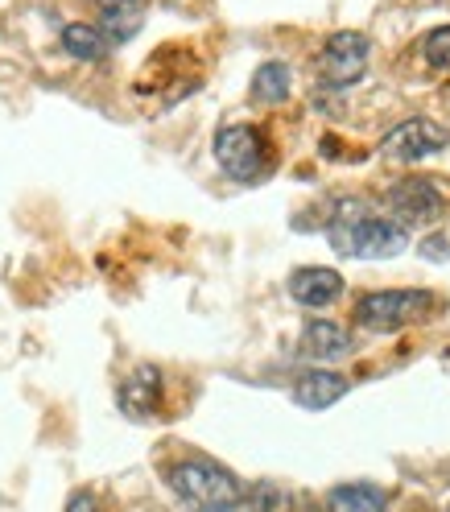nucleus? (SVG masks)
I'll list each match as a JSON object with an SVG mask.
<instances>
[{
	"mask_svg": "<svg viewBox=\"0 0 450 512\" xmlns=\"http://www.w3.org/2000/svg\"><path fill=\"white\" fill-rule=\"evenodd\" d=\"M104 5H137V0H104Z\"/></svg>",
	"mask_w": 450,
	"mask_h": 512,
	"instance_id": "a211bd4d",
	"label": "nucleus"
},
{
	"mask_svg": "<svg viewBox=\"0 0 450 512\" xmlns=\"http://www.w3.org/2000/svg\"><path fill=\"white\" fill-rule=\"evenodd\" d=\"M170 488L195 512H236L244 504L240 479L211 459H182L170 467Z\"/></svg>",
	"mask_w": 450,
	"mask_h": 512,
	"instance_id": "f03ea898",
	"label": "nucleus"
},
{
	"mask_svg": "<svg viewBox=\"0 0 450 512\" xmlns=\"http://www.w3.org/2000/svg\"><path fill=\"white\" fill-rule=\"evenodd\" d=\"M62 46H67L71 58H83V62H95V58H104L108 54V34L104 29H95V25H67L62 29Z\"/></svg>",
	"mask_w": 450,
	"mask_h": 512,
	"instance_id": "ddd939ff",
	"label": "nucleus"
},
{
	"mask_svg": "<svg viewBox=\"0 0 450 512\" xmlns=\"http://www.w3.org/2000/svg\"><path fill=\"white\" fill-rule=\"evenodd\" d=\"M434 310L430 290H380L356 302V323L368 331H397Z\"/></svg>",
	"mask_w": 450,
	"mask_h": 512,
	"instance_id": "20e7f679",
	"label": "nucleus"
},
{
	"mask_svg": "<svg viewBox=\"0 0 450 512\" xmlns=\"http://www.w3.org/2000/svg\"><path fill=\"white\" fill-rule=\"evenodd\" d=\"M347 397V376H339V372H327V368H314V372H306L298 384H294V401L302 405V409H331L335 401H343Z\"/></svg>",
	"mask_w": 450,
	"mask_h": 512,
	"instance_id": "9d476101",
	"label": "nucleus"
},
{
	"mask_svg": "<svg viewBox=\"0 0 450 512\" xmlns=\"http://www.w3.org/2000/svg\"><path fill=\"white\" fill-rule=\"evenodd\" d=\"M302 351L310 360H343L351 351V339L343 327L327 323V318H314V323H306V331H302Z\"/></svg>",
	"mask_w": 450,
	"mask_h": 512,
	"instance_id": "9b49d317",
	"label": "nucleus"
},
{
	"mask_svg": "<svg viewBox=\"0 0 450 512\" xmlns=\"http://www.w3.org/2000/svg\"><path fill=\"white\" fill-rule=\"evenodd\" d=\"M422 54H426V62L434 71H450V25L430 29L426 42H422Z\"/></svg>",
	"mask_w": 450,
	"mask_h": 512,
	"instance_id": "dca6fc26",
	"label": "nucleus"
},
{
	"mask_svg": "<svg viewBox=\"0 0 450 512\" xmlns=\"http://www.w3.org/2000/svg\"><path fill=\"white\" fill-rule=\"evenodd\" d=\"M327 512H384V492L376 484H339L327 496Z\"/></svg>",
	"mask_w": 450,
	"mask_h": 512,
	"instance_id": "f8f14e48",
	"label": "nucleus"
},
{
	"mask_svg": "<svg viewBox=\"0 0 450 512\" xmlns=\"http://www.w3.org/2000/svg\"><path fill=\"white\" fill-rule=\"evenodd\" d=\"M67 512H100V504H95V496H91V492H79V496H71Z\"/></svg>",
	"mask_w": 450,
	"mask_h": 512,
	"instance_id": "f3484780",
	"label": "nucleus"
},
{
	"mask_svg": "<svg viewBox=\"0 0 450 512\" xmlns=\"http://www.w3.org/2000/svg\"><path fill=\"white\" fill-rule=\"evenodd\" d=\"M120 405L133 418H153L157 405H162V372L157 368H137L120 384Z\"/></svg>",
	"mask_w": 450,
	"mask_h": 512,
	"instance_id": "1a4fd4ad",
	"label": "nucleus"
},
{
	"mask_svg": "<svg viewBox=\"0 0 450 512\" xmlns=\"http://www.w3.org/2000/svg\"><path fill=\"white\" fill-rule=\"evenodd\" d=\"M446 141H450V133L438 120L413 116V120H401L393 133L380 137V153L393 157V162H417V157H430V153L446 149Z\"/></svg>",
	"mask_w": 450,
	"mask_h": 512,
	"instance_id": "423d86ee",
	"label": "nucleus"
},
{
	"mask_svg": "<svg viewBox=\"0 0 450 512\" xmlns=\"http://www.w3.org/2000/svg\"><path fill=\"white\" fill-rule=\"evenodd\" d=\"M368 38L356 34V29H339V34L327 38L323 54H318V75H323L331 87H351L364 71H368Z\"/></svg>",
	"mask_w": 450,
	"mask_h": 512,
	"instance_id": "39448f33",
	"label": "nucleus"
},
{
	"mask_svg": "<svg viewBox=\"0 0 450 512\" xmlns=\"http://www.w3.org/2000/svg\"><path fill=\"white\" fill-rule=\"evenodd\" d=\"M215 162L236 182H256L269 170V141L252 124H228L215 133Z\"/></svg>",
	"mask_w": 450,
	"mask_h": 512,
	"instance_id": "7ed1b4c3",
	"label": "nucleus"
},
{
	"mask_svg": "<svg viewBox=\"0 0 450 512\" xmlns=\"http://www.w3.org/2000/svg\"><path fill=\"white\" fill-rule=\"evenodd\" d=\"M289 294H294L298 306L323 310V306H331V302L343 294V277H339L335 269L310 265V269H298L294 277H289Z\"/></svg>",
	"mask_w": 450,
	"mask_h": 512,
	"instance_id": "6e6552de",
	"label": "nucleus"
},
{
	"mask_svg": "<svg viewBox=\"0 0 450 512\" xmlns=\"http://www.w3.org/2000/svg\"><path fill=\"white\" fill-rule=\"evenodd\" d=\"M389 207L409 223H430L442 211V195L430 178H405L389 190Z\"/></svg>",
	"mask_w": 450,
	"mask_h": 512,
	"instance_id": "0eeeda50",
	"label": "nucleus"
},
{
	"mask_svg": "<svg viewBox=\"0 0 450 512\" xmlns=\"http://www.w3.org/2000/svg\"><path fill=\"white\" fill-rule=\"evenodd\" d=\"M104 29H108V38H116V42L133 38L141 29V9L137 5H104Z\"/></svg>",
	"mask_w": 450,
	"mask_h": 512,
	"instance_id": "2eb2a0df",
	"label": "nucleus"
},
{
	"mask_svg": "<svg viewBox=\"0 0 450 512\" xmlns=\"http://www.w3.org/2000/svg\"><path fill=\"white\" fill-rule=\"evenodd\" d=\"M252 100L256 104L289 100V67H281V62H265V67L252 75Z\"/></svg>",
	"mask_w": 450,
	"mask_h": 512,
	"instance_id": "4468645a",
	"label": "nucleus"
},
{
	"mask_svg": "<svg viewBox=\"0 0 450 512\" xmlns=\"http://www.w3.org/2000/svg\"><path fill=\"white\" fill-rule=\"evenodd\" d=\"M331 248L343 256H360V261H380V256H397L409 248V232L393 219L368 215L364 203H343L335 223L327 228Z\"/></svg>",
	"mask_w": 450,
	"mask_h": 512,
	"instance_id": "f257e3e1",
	"label": "nucleus"
}]
</instances>
